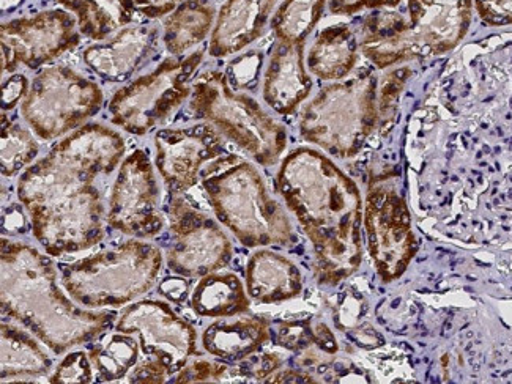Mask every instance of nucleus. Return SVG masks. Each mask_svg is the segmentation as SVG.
<instances>
[{"instance_id": "obj_1", "label": "nucleus", "mask_w": 512, "mask_h": 384, "mask_svg": "<svg viewBox=\"0 0 512 384\" xmlns=\"http://www.w3.org/2000/svg\"><path fill=\"white\" fill-rule=\"evenodd\" d=\"M278 191L305 230L322 284L352 276L363 260L360 189L327 156L297 148L282 161Z\"/></svg>"}, {"instance_id": "obj_2", "label": "nucleus", "mask_w": 512, "mask_h": 384, "mask_svg": "<svg viewBox=\"0 0 512 384\" xmlns=\"http://www.w3.org/2000/svg\"><path fill=\"white\" fill-rule=\"evenodd\" d=\"M125 155V142L114 130L89 123L73 131L18 180V199L30 221L103 218L100 175L116 170Z\"/></svg>"}, {"instance_id": "obj_3", "label": "nucleus", "mask_w": 512, "mask_h": 384, "mask_svg": "<svg viewBox=\"0 0 512 384\" xmlns=\"http://www.w3.org/2000/svg\"><path fill=\"white\" fill-rule=\"evenodd\" d=\"M2 312L56 355L97 339L116 314L73 303L59 287L56 266L29 244L2 238Z\"/></svg>"}, {"instance_id": "obj_4", "label": "nucleus", "mask_w": 512, "mask_h": 384, "mask_svg": "<svg viewBox=\"0 0 512 384\" xmlns=\"http://www.w3.org/2000/svg\"><path fill=\"white\" fill-rule=\"evenodd\" d=\"M202 186L218 221L248 248L294 241L289 216L270 196L256 167L245 159H221L204 172Z\"/></svg>"}, {"instance_id": "obj_5", "label": "nucleus", "mask_w": 512, "mask_h": 384, "mask_svg": "<svg viewBox=\"0 0 512 384\" xmlns=\"http://www.w3.org/2000/svg\"><path fill=\"white\" fill-rule=\"evenodd\" d=\"M163 268V252L147 241L128 240L65 266L62 284L86 309L120 307L149 292Z\"/></svg>"}, {"instance_id": "obj_6", "label": "nucleus", "mask_w": 512, "mask_h": 384, "mask_svg": "<svg viewBox=\"0 0 512 384\" xmlns=\"http://www.w3.org/2000/svg\"><path fill=\"white\" fill-rule=\"evenodd\" d=\"M377 93L371 71L328 85L301 114V137L330 155L352 158L379 125Z\"/></svg>"}, {"instance_id": "obj_7", "label": "nucleus", "mask_w": 512, "mask_h": 384, "mask_svg": "<svg viewBox=\"0 0 512 384\" xmlns=\"http://www.w3.org/2000/svg\"><path fill=\"white\" fill-rule=\"evenodd\" d=\"M190 108L197 119L212 123L257 164L271 166L286 150V130L251 96L235 92L226 74L207 71L193 82Z\"/></svg>"}, {"instance_id": "obj_8", "label": "nucleus", "mask_w": 512, "mask_h": 384, "mask_svg": "<svg viewBox=\"0 0 512 384\" xmlns=\"http://www.w3.org/2000/svg\"><path fill=\"white\" fill-rule=\"evenodd\" d=\"M202 59V49L188 57L166 59L152 73L120 89L109 103L111 122L136 136L152 131L191 95V81Z\"/></svg>"}, {"instance_id": "obj_9", "label": "nucleus", "mask_w": 512, "mask_h": 384, "mask_svg": "<svg viewBox=\"0 0 512 384\" xmlns=\"http://www.w3.org/2000/svg\"><path fill=\"white\" fill-rule=\"evenodd\" d=\"M103 92L93 81L68 67L40 71L30 85L21 112L43 141L81 128L103 106Z\"/></svg>"}, {"instance_id": "obj_10", "label": "nucleus", "mask_w": 512, "mask_h": 384, "mask_svg": "<svg viewBox=\"0 0 512 384\" xmlns=\"http://www.w3.org/2000/svg\"><path fill=\"white\" fill-rule=\"evenodd\" d=\"M364 227L369 254L383 281L401 277L415 257L416 238L409 207L390 180L377 181L369 189Z\"/></svg>"}, {"instance_id": "obj_11", "label": "nucleus", "mask_w": 512, "mask_h": 384, "mask_svg": "<svg viewBox=\"0 0 512 384\" xmlns=\"http://www.w3.org/2000/svg\"><path fill=\"white\" fill-rule=\"evenodd\" d=\"M169 240L167 266L179 276L204 277L232 259L226 232L182 196H172L169 204Z\"/></svg>"}, {"instance_id": "obj_12", "label": "nucleus", "mask_w": 512, "mask_h": 384, "mask_svg": "<svg viewBox=\"0 0 512 384\" xmlns=\"http://www.w3.org/2000/svg\"><path fill=\"white\" fill-rule=\"evenodd\" d=\"M160 186L149 153L136 150L120 166L106 216L109 226L128 237L153 238L164 229Z\"/></svg>"}, {"instance_id": "obj_13", "label": "nucleus", "mask_w": 512, "mask_h": 384, "mask_svg": "<svg viewBox=\"0 0 512 384\" xmlns=\"http://www.w3.org/2000/svg\"><path fill=\"white\" fill-rule=\"evenodd\" d=\"M120 333L139 337L142 355L160 361L171 377L180 372L197 351L196 329L163 301L141 300L120 315Z\"/></svg>"}, {"instance_id": "obj_14", "label": "nucleus", "mask_w": 512, "mask_h": 384, "mask_svg": "<svg viewBox=\"0 0 512 384\" xmlns=\"http://www.w3.org/2000/svg\"><path fill=\"white\" fill-rule=\"evenodd\" d=\"M78 29V19L70 13L48 10L2 24V48L10 54L13 70L19 63L30 70H37L64 56L65 52L73 51L81 41Z\"/></svg>"}, {"instance_id": "obj_15", "label": "nucleus", "mask_w": 512, "mask_h": 384, "mask_svg": "<svg viewBox=\"0 0 512 384\" xmlns=\"http://www.w3.org/2000/svg\"><path fill=\"white\" fill-rule=\"evenodd\" d=\"M156 167L171 196H182L197 185L205 163L224 155L218 128L199 123L155 134Z\"/></svg>"}, {"instance_id": "obj_16", "label": "nucleus", "mask_w": 512, "mask_h": 384, "mask_svg": "<svg viewBox=\"0 0 512 384\" xmlns=\"http://www.w3.org/2000/svg\"><path fill=\"white\" fill-rule=\"evenodd\" d=\"M473 0H409L416 57L453 51L472 23Z\"/></svg>"}, {"instance_id": "obj_17", "label": "nucleus", "mask_w": 512, "mask_h": 384, "mask_svg": "<svg viewBox=\"0 0 512 384\" xmlns=\"http://www.w3.org/2000/svg\"><path fill=\"white\" fill-rule=\"evenodd\" d=\"M156 40L153 27H127L112 40L87 48L84 62L104 81L125 82L152 56Z\"/></svg>"}, {"instance_id": "obj_18", "label": "nucleus", "mask_w": 512, "mask_h": 384, "mask_svg": "<svg viewBox=\"0 0 512 384\" xmlns=\"http://www.w3.org/2000/svg\"><path fill=\"white\" fill-rule=\"evenodd\" d=\"M312 90L305 67V43L279 40L264 81V100L281 115L294 114Z\"/></svg>"}, {"instance_id": "obj_19", "label": "nucleus", "mask_w": 512, "mask_h": 384, "mask_svg": "<svg viewBox=\"0 0 512 384\" xmlns=\"http://www.w3.org/2000/svg\"><path fill=\"white\" fill-rule=\"evenodd\" d=\"M275 0H227L219 10L208 46L210 56H232L262 35Z\"/></svg>"}, {"instance_id": "obj_20", "label": "nucleus", "mask_w": 512, "mask_h": 384, "mask_svg": "<svg viewBox=\"0 0 512 384\" xmlns=\"http://www.w3.org/2000/svg\"><path fill=\"white\" fill-rule=\"evenodd\" d=\"M361 49L382 70L416 57L409 21L390 10H379L363 19Z\"/></svg>"}, {"instance_id": "obj_21", "label": "nucleus", "mask_w": 512, "mask_h": 384, "mask_svg": "<svg viewBox=\"0 0 512 384\" xmlns=\"http://www.w3.org/2000/svg\"><path fill=\"white\" fill-rule=\"evenodd\" d=\"M270 337V325L257 315L219 318L202 334V347L224 361H242L253 355Z\"/></svg>"}, {"instance_id": "obj_22", "label": "nucleus", "mask_w": 512, "mask_h": 384, "mask_svg": "<svg viewBox=\"0 0 512 384\" xmlns=\"http://www.w3.org/2000/svg\"><path fill=\"white\" fill-rule=\"evenodd\" d=\"M246 288L253 300L273 304L294 300L301 293L300 270L284 255L259 251L249 259Z\"/></svg>"}, {"instance_id": "obj_23", "label": "nucleus", "mask_w": 512, "mask_h": 384, "mask_svg": "<svg viewBox=\"0 0 512 384\" xmlns=\"http://www.w3.org/2000/svg\"><path fill=\"white\" fill-rule=\"evenodd\" d=\"M358 59V41L346 24L320 32L308 54V68L317 78L339 81L353 70Z\"/></svg>"}, {"instance_id": "obj_24", "label": "nucleus", "mask_w": 512, "mask_h": 384, "mask_svg": "<svg viewBox=\"0 0 512 384\" xmlns=\"http://www.w3.org/2000/svg\"><path fill=\"white\" fill-rule=\"evenodd\" d=\"M191 307L201 317H232L245 314L249 300L242 281L235 274L215 271L197 282L191 293Z\"/></svg>"}, {"instance_id": "obj_25", "label": "nucleus", "mask_w": 512, "mask_h": 384, "mask_svg": "<svg viewBox=\"0 0 512 384\" xmlns=\"http://www.w3.org/2000/svg\"><path fill=\"white\" fill-rule=\"evenodd\" d=\"M2 381L46 375L52 361L37 340L12 323H2Z\"/></svg>"}, {"instance_id": "obj_26", "label": "nucleus", "mask_w": 512, "mask_h": 384, "mask_svg": "<svg viewBox=\"0 0 512 384\" xmlns=\"http://www.w3.org/2000/svg\"><path fill=\"white\" fill-rule=\"evenodd\" d=\"M57 4L75 13L79 32L90 40H104L120 27L133 21L134 0H56Z\"/></svg>"}, {"instance_id": "obj_27", "label": "nucleus", "mask_w": 512, "mask_h": 384, "mask_svg": "<svg viewBox=\"0 0 512 384\" xmlns=\"http://www.w3.org/2000/svg\"><path fill=\"white\" fill-rule=\"evenodd\" d=\"M215 19L208 0H185L164 23L163 41L172 56H180L207 38Z\"/></svg>"}, {"instance_id": "obj_28", "label": "nucleus", "mask_w": 512, "mask_h": 384, "mask_svg": "<svg viewBox=\"0 0 512 384\" xmlns=\"http://www.w3.org/2000/svg\"><path fill=\"white\" fill-rule=\"evenodd\" d=\"M139 340L133 334L117 333L90 348L95 381L111 383L128 377L131 370L138 366Z\"/></svg>"}, {"instance_id": "obj_29", "label": "nucleus", "mask_w": 512, "mask_h": 384, "mask_svg": "<svg viewBox=\"0 0 512 384\" xmlns=\"http://www.w3.org/2000/svg\"><path fill=\"white\" fill-rule=\"evenodd\" d=\"M327 0H284L273 16L276 37L289 43H305L322 18Z\"/></svg>"}, {"instance_id": "obj_30", "label": "nucleus", "mask_w": 512, "mask_h": 384, "mask_svg": "<svg viewBox=\"0 0 512 384\" xmlns=\"http://www.w3.org/2000/svg\"><path fill=\"white\" fill-rule=\"evenodd\" d=\"M0 166L2 175L12 178L29 166L38 155V144L34 136L2 114V141H0Z\"/></svg>"}, {"instance_id": "obj_31", "label": "nucleus", "mask_w": 512, "mask_h": 384, "mask_svg": "<svg viewBox=\"0 0 512 384\" xmlns=\"http://www.w3.org/2000/svg\"><path fill=\"white\" fill-rule=\"evenodd\" d=\"M409 76V68H401V70L386 74V78L383 79L379 93H377L379 123L382 128H390L391 119L396 114L397 104H399V96H401L402 89H404Z\"/></svg>"}, {"instance_id": "obj_32", "label": "nucleus", "mask_w": 512, "mask_h": 384, "mask_svg": "<svg viewBox=\"0 0 512 384\" xmlns=\"http://www.w3.org/2000/svg\"><path fill=\"white\" fill-rule=\"evenodd\" d=\"M264 56L262 52H248L229 63L226 79L235 92L238 90H256L259 84Z\"/></svg>"}, {"instance_id": "obj_33", "label": "nucleus", "mask_w": 512, "mask_h": 384, "mask_svg": "<svg viewBox=\"0 0 512 384\" xmlns=\"http://www.w3.org/2000/svg\"><path fill=\"white\" fill-rule=\"evenodd\" d=\"M270 334L276 345L295 353L308 350L311 345H314L312 318L278 323L275 328H270Z\"/></svg>"}, {"instance_id": "obj_34", "label": "nucleus", "mask_w": 512, "mask_h": 384, "mask_svg": "<svg viewBox=\"0 0 512 384\" xmlns=\"http://www.w3.org/2000/svg\"><path fill=\"white\" fill-rule=\"evenodd\" d=\"M95 381L92 361L84 351H73L65 356L60 362L56 372L52 373L49 383H84L89 384Z\"/></svg>"}, {"instance_id": "obj_35", "label": "nucleus", "mask_w": 512, "mask_h": 384, "mask_svg": "<svg viewBox=\"0 0 512 384\" xmlns=\"http://www.w3.org/2000/svg\"><path fill=\"white\" fill-rule=\"evenodd\" d=\"M229 372V366L221 362L196 359L190 361L180 372L172 377V383H208V381H221Z\"/></svg>"}, {"instance_id": "obj_36", "label": "nucleus", "mask_w": 512, "mask_h": 384, "mask_svg": "<svg viewBox=\"0 0 512 384\" xmlns=\"http://www.w3.org/2000/svg\"><path fill=\"white\" fill-rule=\"evenodd\" d=\"M237 375L242 378H254L262 381L270 377L271 373L281 367L282 361L275 353H262V355H249L248 358L238 361Z\"/></svg>"}, {"instance_id": "obj_37", "label": "nucleus", "mask_w": 512, "mask_h": 384, "mask_svg": "<svg viewBox=\"0 0 512 384\" xmlns=\"http://www.w3.org/2000/svg\"><path fill=\"white\" fill-rule=\"evenodd\" d=\"M475 8L487 26H512V0H475Z\"/></svg>"}, {"instance_id": "obj_38", "label": "nucleus", "mask_w": 512, "mask_h": 384, "mask_svg": "<svg viewBox=\"0 0 512 384\" xmlns=\"http://www.w3.org/2000/svg\"><path fill=\"white\" fill-rule=\"evenodd\" d=\"M171 377L166 367L156 359L145 358L144 362L138 364L128 375V383H164L166 378Z\"/></svg>"}, {"instance_id": "obj_39", "label": "nucleus", "mask_w": 512, "mask_h": 384, "mask_svg": "<svg viewBox=\"0 0 512 384\" xmlns=\"http://www.w3.org/2000/svg\"><path fill=\"white\" fill-rule=\"evenodd\" d=\"M399 4L401 0H330V12L333 15H353L361 10L391 8Z\"/></svg>"}, {"instance_id": "obj_40", "label": "nucleus", "mask_w": 512, "mask_h": 384, "mask_svg": "<svg viewBox=\"0 0 512 384\" xmlns=\"http://www.w3.org/2000/svg\"><path fill=\"white\" fill-rule=\"evenodd\" d=\"M29 93V81L23 74H13L2 85V111H12Z\"/></svg>"}, {"instance_id": "obj_41", "label": "nucleus", "mask_w": 512, "mask_h": 384, "mask_svg": "<svg viewBox=\"0 0 512 384\" xmlns=\"http://www.w3.org/2000/svg\"><path fill=\"white\" fill-rule=\"evenodd\" d=\"M186 279L188 277L179 276V274L174 277H164L163 281L158 284V293L171 303H183L190 295V282Z\"/></svg>"}, {"instance_id": "obj_42", "label": "nucleus", "mask_w": 512, "mask_h": 384, "mask_svg": "<svg viewBox=\"0 0 512 384\" xmlns=\"http://www.w3.org/2000/svg\"><path fill=\"white\" fill-rule=\"evenodd\" d=\"M185 0H134L136 10L147 18H163L167 13L174 12Z\"/></svg>"}, {"instance_id": "obj_43", "label": "nucleus", "mask_w": 512, "mask_h": 384, "mask_svg": "<svg viewBox=\"0 0 512 384\" xmlns=\"http://www.w3.org/2000/svg\"><path fill=\"white\" fill-rule=\"evenodd\" d=\"M312 336H314V345L325 351L327 355L338 353V342H336L334 334L331 333V329L325 323L314 320V318H312Z\"/></svg>"}, {"instance_id": "obj_44", "label": "nucleus", "mask_w": 512, "mask_h": 384, "mask_svg": "<svg viewBox=\"0 0 512 384\" xmlns=\"http://www.w3.org/2000/svg\"><path fill=\"white\" fill-rule=\"evenodd\" d=\"M358 303L355 298L349 296L346 300L342 301L336 311V323L341 326V329L352 328L360 317V307H357Z\"/></svg>"}, {"instance_id": "obj_45", "label": "nucleus", "mask_w": 512, "mask_h": 384, "mask_svg": "<svg viewBox=\"0 0 512 384\" xmlns=\"http://www.w3.org/2000/svg\"><path fill=\"white\" fill-rule=\"evenodd\" d=\"M27 230V218L19 205L8 207L4 211V232L24 233Z\"/></svg>"}, {"instance_id": "obj_46", "label": "nucleus", "mask_w": 512, "mask_h": 384, "mask_svg": "<svg viewBox=\"0 0 512 384\" xmlns=\"http://www.w3.org/2000/svg\"><path fill=\"white\" fill-rule=\"evenodd\" d=\"M273 383H316V380L308 373L298 372V370H284L271 377Z\"/></svg>"}]
</instances>
